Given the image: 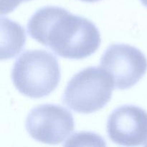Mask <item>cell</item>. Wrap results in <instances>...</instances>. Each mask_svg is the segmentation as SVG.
<instances>
[{"label":"cell","instance_id":"obj_1","mask_svg":"<svg viewBox=\"0 0 147 147\" xmlns=\"http://www.w3.org/2000/svg\"><path fill=\"white\" fill-rule=\"evenodd\" d=\"M27 32L36 41L67 59L89 57L101 42L100 32L91 21L55 6L37 10L27 23Z\"/></svg>","mask_w":147,"mask_h":147},{"label":"cell","instance_id":"obj_2","mask_svg":"<svg viewBox=\"0 0 147 147\" xmlns=\"http://www.w3.org/2000/svg\"><path fill=\"white\" fill-rule=\"evenodd\" d=\"M11 78L19 92L32 98L50 95L58 86L60 68L56 57L45 50H28L17 59Z\"/></svg>","mask_w":147,"mask_h":147},{"label":"cell","instance_id":"obj_3","mask_svg":"<svg viewBox=\"0 0 147 147\" xmlns=\"http://www.w3.org/2000/svg\"><path fill=\"white\" fill-rule=\"evenodd\" d=\"M113 86V79L103 67H87L69 81L63 102L78 113H94L103 109L111 99Z\"/></svg>","mask_w":147,"mask_h":147},{"label":"cell","instance_id":"obj_4","mask_svg":"<svg viewBox=\"0 0 147 147\" xmlns=\"http://www.w3.org/2000/svg\"><path fill=\"white\" fill-rule=\"evenodd\" d=\"M100 65L113 79L116 88L129 89L144 77L147 70V59L133 46L113 44L102 55Z\"/></svg>","mask_w":147,"mask_h":147},{"label":"cell","instance_id":"obj_5","mask_svg":"<svg viewBox=\"0 0 147 147\" xmlns=\"http://www.w3.org/2000/svg\"><path fill=\"white\" fill-rule=\"evenodd\" d=\"M26 129L35 140L48 144H57L74 130V119L70 111L54 104L34 108L26 119Z\"/></svg>","mask_w":147,"mask_h":147},{"label":"cell","instance_id":"obj_6","mask_svg":"<svg viewBox=\"0 0 147 147\" xmlns=\"http://www.w3.org/2000/svg\"><path fill=\"white\" fill-rule=\"evenodd\" d=\"M111 140L122 146H134L147 142V112L133 105L115 109L107 121Z\"/></svg>","mask_w":147,"mask_h":147},{"label":"cell","instance_id":"obj_7","mask_svg":"<svg viewBox=\"0 0 147 147\" xmlns=\"http://www.w3.org/2000/svg\"><path fill=\"white\" fill-rule=\"evenodd\" d=\"M24 28L13 20L1 17V59L8 60L18 55L24 47Z\"/></svg>","mask_w":147,"mask_h":147},{"label":"cell","instance_id":"obj_8","mask_svg":"<svg viewBox=\"0 0 147 147\" xmlns=\"http://www.w3.org/2000/svg\"><path fill=\"white\" fill-rule=\"evenodd\" d=\"M30 0H1V14L11 12L21 3Z\"/></svg>","mask_w":147,"mask_h":147},{"label":"cell","instance_id":"obj_9","mask_svg":"<svg viewBox=\"0 0 147 147\" xmlns=\"http://www.w3.org/2000/svg\"><path fill=\"white\" fill-rule=\"evenodd\" d=\"M81 1H85V2H96V1H98L100 0H81Z\"/></svg>","mask_w":147,"mask_h":147},{"label":"cell","instance_id":"obj_10","mask_svg":"<svg viewBox=\"0 0 147 147\" xmlns=\"http://www.w3.org/2000/svg\"><path fill=\"white\" fill-rule=\"evenodd\" d=\"M140 1H142V3L145 6V7H147V0H140Z\"/></svg>","mask_w":147,"mask_h":147}]
</instances>
